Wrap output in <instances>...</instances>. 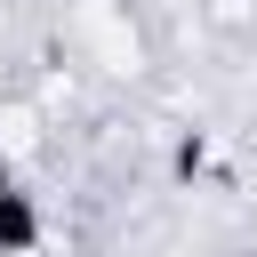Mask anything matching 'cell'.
I'll return each mask as SVG.
<instances>
[{
    "mask_svg": "<svg viewBox=\"0 0 257 257\" xmlns=\"http://www.w3.org/2000/svg\"><path fill=\"white\" fill-rule=\"evenodd\" d=\"M32 233H40L32 201L24 193H0V249H32Z\"/></svg>",
    "mask_w": 257,
    "mask_h": 257,
    "instance_id": "1",
    "label": "cell"
}]
</instances>
